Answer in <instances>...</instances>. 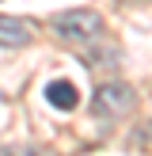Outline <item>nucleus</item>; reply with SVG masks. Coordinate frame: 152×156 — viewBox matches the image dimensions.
I'll return each instance as SVG.
<instances>
[{
	"label": "nucleus",
	"mask_w": 152,
	"mask_h": 156,
	"mask_svg": "<svg viewBox=\"0 0 152 156\" xmlns=\"http://www.w3.org/2000/svg\"><path fill=\"white\" fill-rule=\"evenodd\" d=\"M53 30H57L65 42H76V46H91L103 38V15L91 12V8H72V12H57L53 15Z\"/></svg>",
	"instance_id": "obj_1"
},
{
	"label": "nucleus",
	"mask_w": 152,
	"mask_h": 156,
	"mask_svg": "<svg viewBox=\"0 0 152 156\" xmlns=\"http://www.w3.org/2000/svg\"><path fill=\"white\" fill-rule=\"evenodd\" d=\"M133 103H137V91L129 88V84H122V80H106L103 88L95 91L91 114H95V118L114 122V118H122V114H129V111H133Z\"/></svg>",
	"instance_id": "obj_2"
},
{
	"label": "nucleus",
	"mask_w": 152,
	"mask_h": 156,
	"mask_svg": "<svg viewBox=\"0 0 152 156\" xmlns=\"http://www.w3.org/2000/svg\"><path fill=\"white\" fill-rule=\"evenodd\" d=\"M46 103H53L57 111H72L80 103V91H76L72 80H50L46 84Z\"/></svg>",
	"instance_id": "obj_3"
},
{
	"label": "nucleus",
	"mask_w": 152,
	"mask_h": 156,
	"mask_svg": "<svg viewBox=\"0 0 152 156\" xmlns=\"http://www.w3.org/2000/svg\"><path fill=\"white\" fill-rule=\"evenodd\" d=\"M30 23L12 19V15H0V46H27L30 42Z\"/></svg>",
	"instance_id": "obj_4"
},
{
	"label": "nucleus",
	"mask_w": 152,
	"mask_h": 156,
	"mask_svg": "<svg viewBox=\"0 0 152 156\" xmlns=\"http://www.w3.org/2000/svg\"><path fill=\"white\" fill-rule=\"evenodd\" d=\"M126 4H133V0H126Z\"/></svg>",
	"instance_id": "obj_5"
}]
</instances>
